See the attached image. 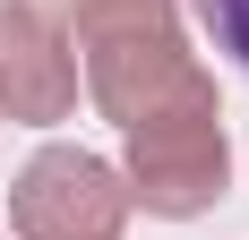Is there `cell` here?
I'll return each instance as SVG.
<instances>
[{
    "mask_svg": "<svg viewBox=\"0 0 249 240\" xmlns=\"http://www.w3.org/2000/svg\"><path fill=\"white\" fill-rule=\"evenodd\" d=\"M77 51H86V95H95V112L121 120V129L172 112V103L215 95V77L198 69V51L180 43V26H155V34H95V43H77Z\"/></svg>",
    "mask_w": 249,
    "mask_h": 240,
    "instance_id": "cell-3",
    "label": "cell"
},
{
    "mask_svg": "<svg viewBox=\"0 0 249 240\" xmlns=\"http://www.w3.org/2000/svg\"><path fill=\"white\" fill-rule=\"evenodd\" d=\"M198 17H206V34H215V51L249 69V0H198Z\"/></svg>",
    "mask_w": 249,
    "mask_h": 240,
    "instance_id": "cell-6",
    "label": "cell"
},
{
    "mask_svg": "<svg viewBox=\"0 0 249 240\" xmlns=\"http://www.w3.org/2000/svg\"><path fill=\"white\" fill-rule=\"evenodd\" d=\"M0 112L26 129L77 112V51L43 0H0Z\"/></svg>",
    "mask_w": 249,
    "mask_h": 240,
    "instance_id": "cell-4",
    "label": "cell"
},
{
    "mask_svg": "<svg viewBox=\"0 0 249 240\" xmlns=\"http://www.w3.org/2000/svg\"><path fill=\"white\" fill-rule=\"evenodd\" d=\"M129 137V206H146V215H206L215 197L232 189V137H224V103L198 95V103H172V112L138 120L121 129Z\"/></svg>",
    "mask_w": 249,
    "mask_h": 240,
    "instance_id": "cell-1",
    "label": "cell"
},
{
    "mask_svg": "<svg viewBox=\"0 0 249 240\" xmlns=\"http://www.w3.org/2000/svg\"><path fill=\"white\" fill-rule=\"evenodd\" d=\"M77 9V43L95 34H155V26H180V0H69Z\"/></svg>",
    "mask_w": 249,
    "mask_h": 240,
    "instance_id": "cell-5",
    "label": "cell"
},
{
    "mask_svg": "<svg viewBox=\"0 0 249 240\" xmlns=\"http://www.w3.org/2000/svg\"><path fill=\"white\" fill-rule=\"evenodd\" d=\"M9 223L18 240H121L129 223V180L103 154L77 146H43L9 189Z\"/></svg>",
    "mask_w": 249,
    "mask_h": 240,
    "instance_id": "cell-2",
    "label": "cell"
}]
</instances>
